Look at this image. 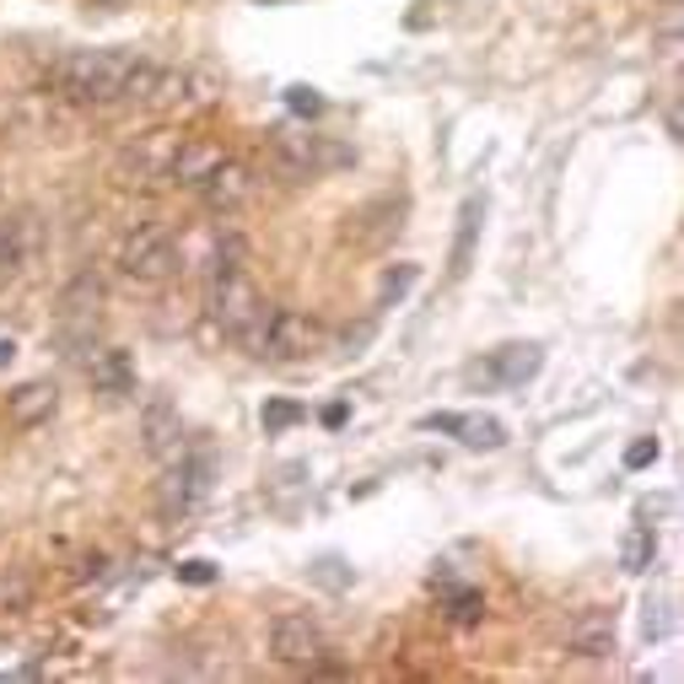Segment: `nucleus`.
Here are the masks:
<instances>
[{
  "mask_svg": "<svg viewBox=\"0 0 684 684\" xmlns=\"http://www.w3.org/2000/svg\"><path fill=\"white\" fill-rule=\"evenodd\" d=\"M286 103H291L296 113H319V109H324V98H319L313 87H291V92H286Z\"/></svg>",
  "mask_w": 684,
  "mask_h": 684,
  "instance_id": "393cba45",
  "label": "nucleus"
},
{
  "mask_svg": "<svg viewBox=\"0 0 684 684\" xmlns=\"http://www.w3.org/2000/svg\"><path fill=\"white\" fill-rule=\"evenodd\" d=\"M421 426H432V432H459L464 447H480V453H496L506 442V426L496 415H426Z\"/></svg>",
  "mask_w": 684,
  "mask_h": 684,
  "instance_id": "1a4fd4ad",
  "label": "nucleus"
},
{
  "mask_svg": "<svg viewBox=\"0 0 684 684\" xmlns=\"http://www.w3.org/2000/svg\"><path fill=\"white\" fill-rule=\"evenodd\" d=\"M652 555H657V534H652L647 523H631L625 540H620V566L625 572H647Z\"/></svg>",
  "mask_w": 684,
  "mask_h": 684,
  "instance_id": "a211bd4d",
  "label": "nucleus"
},
{
  "mask_svg": "<svg viewBox=\"0 0 684 684\" xmlns=\"http://www.w3.org/2000/svg\"><path fill=\"white\" fill-rule=\"evenodd\" d=\"M259 421H264V432L275 436V432H286V426H296V421H308V410H302L296 399H270Z\"/></svg>",
  "mask_w": 684,
  "mask_h": 684,
  "instance_id": "6ab92c4d",
  "label": "nucleus"
},
{
  "mask_svg": "<svg viewBox=\"0 0 684 684\" xmlns=\"http://www.w3.org/2000/svg\"><path fill=\"white\" fill-rule=\"evenodd\" d=\"M119 270H124L130 281H141V286L168 281V275L179 270V243H173V232H168V227H141V232L119 249Z\"/></svg>",
  "mask_w": 684,
  "mask_h": 684,
  "instance_id": "20e7f679",
  "label": "nucleus"
},
{
  "mask_svg": "<svg viewBox=\"0 0 684 684\" xmlns=\"http://www.w3.org/2000/svg\"><path fill=\"white\" fill-rule=\"evenodd\" d=\"M179 576L183 582H194V587H205V582H217V566H211V561H183Z\"/></svg>",
  "mask_w": 684,
  "mask_h": 684,
  "instance_id": "a878e982",
  "label": "nucleus"
},
{
  "mask_svg": "<svg viewBox=\"0 0 684 684\" xmlns=\"http://www.w3.org/2000/svg\"><path fill=\"white\" fill-rule=\"evenodd\" d=\"M270 652H275L281 663L313 668V663L329 652L324 625H319V620H308V614H281V620L270 625Z\"/></svg>",
  "mask_w": 684,
  "mask_h": 684,
  "instance_id": "423d86ee",
  "label": "nucleus"
},
{
  "mask_svg": "<svg viewBox=\"0 0 684 684\" xmlns=\"http://www.w3.org/2000/svg\"><path fill=\"white\" fill-rule=\"evenodd\" d=\"M410 286H415V264H399V270H389V275H383V286H378V302L389 308V302H399V296H404Z\"/></svg>",
  "mask_w": 684,
  "mask_h": 684,
  "instance_id": "412c9836",
  "label": "nucleus"
},
{
  "mask_svg": "<svg viewBox=\"0 0 684 684\" xmlns=\"http://www.w3.org/2000/svg\"><path fill=\"white\" fill-rule=\"evenodd\" d=\"M98 308H103V281L87 270V275H76L71 286H66V296H60V319H66V324H87V329H92Z\"/></svg>",
  "mask_w": 684,
  "mask_h": 684,
  "instance_id": "4468645a",
  "label": "nucleus"
},
{
  "mask_svg": "<svg viewBox=\"0 0 684 684\" xmlns=\"http://www.w3.org/2000/svg\"><path fill=\"white\" fill-rule=\"evenodd\" d=\"M92 383L103 394H135V356L130 351H98L92 356Z\"/></svg>",
  "mask_w": 684,
  "mask_h": 684,
  "instance_id": "2eb2a0df",
  "label": "nucleus"
},
{
  "mask_svg": "<svg viewBox=\"0 0 684 684\" xmlns=\"http://www.w3.org/2000/svg\"><path fill=\"white\" fill-rule=\"evenodd\" d=\"M324 426H345V404H329V410H324Z\"/></svg>",
  "mask_w": 684,
  "mask_h": 684,
  "instance_id": "bb28decb",
  "label": "nucleus"
},
{
  "mask_svg": "<svg viewBox=\"0 0 684 684\" xmlns=\"http://www.w3.org/2000/svg\"><path fill=\"white\" fill-rule=\"evenodd\" d=\"M566 647H572L576 657H610L614 652V614L610 610H587L572 631H566Z\"/></svg>",
  "mask_w": 684,
  "mask_h": 684,
  "instance_id": "9b49d317",
  "label": "nucleus"
},
{
  "mask_svg": "<svg viewBox=\"0 0 684 684\" xmlns=\"http://www.w3.org/2000/svg\"><path fill=\"white\" fill-rule=\"evenodd\" d=\"M324 351V324L308 319V313H291V308H270V324H264V345L259 356L296 366V361H313Z\"/></svg>",
  "mask_w": 684,
  "mask_h": 684,
  "instance_id": "7ed1b4c3",
  "label": "nucleus"
},
{
  "mask_svg": "<svg viewBox=\"0 0 684 684\" xmlns=\"http://www.w3.org/2000/svg\"><path fill=\"white\" fill-rule=\"evenodd\" d=\"M480 614H485V598H480L474 587H464V593H453V620H459V625H474Z\"/></svg>",
  "mask_w": 684,
  "mask_h": 684,
  "instance_id": "5701e85b",
  "label": "nucleus"
},
{
  "mask_svg": "<svg viewBox=\"0 0 684 684\" xmlns=\"http://www.w3.org/2000/svg\"><path fill=\"white\" fill-rule=\"evenodd\" d=\"M11 356H17V345H11V340H0V366H6Z\"/></svg>",
  "mask_w": 684,
  "mask_h": 684,
  "instance_id": "cd10ccee",
  "label": "nucleus"
},
{
  "mask_svg": "<svg viewBox=\"0 0 684 684\" xmlns=\"http://www.w3.org/2000/svg\"><path fill=\"white\" fill-rule=\"evenodd\" d=\"M221 162V145H211V141H179L173 145V157H168V179L173 183H183V189H200V183L217 173Z\"/></svg>",
  "mask_w": 684,
  "mask_h": 684,
  "instance_id": "6e6552de",
  "label": "nucleus"
},
{
  "mask_svg": "<svg viewBox=\"0 0 684 684\" xmlns=\"http://www.w3.org/2000/svg\"><path fill=\"white\" fill-rule=\"evenodd\" d=\"M480 217H485V205L480 200H464V211H459V238H453V275H469V259H474V238H480Z\"/></svg>",
  "mask_w": 684,
  "mask_h": 684,
  "instance_id": "f3484780",
  "label": "nucleus"
},
{
  "mask_svg": "<svg viewBox=\"0 0 684 684\" xmlns=\"http://www.w3.org/2000/svg\"><path fill=\"white\" fill-rule=\"evenodd\" d=\"M647 464H657V442H652V436H636V442L625 447V469H647Z\"/></svg>",
  "mask_w": 684,
  "mask_h": 684,
  "instance_id": "b1692460",
  "label": "nucleus"
},
{
  "mask_svg": "<svg viewBox=\"0 0 684 684\" xmlns=\"http://www.w3.org/2000/svg\"><path fill=\"white\" fill-rule=\"evenodd\" d=\"M141 447L157 464H173L183 453V421H179V404L168 394H151L141 404Z\"/></svg>",
  "mask_w": 684,
  "mask_h": 684,
  "instance_id": "0eeeda50",
  "label": "nucleus"
},
{
  "mask_svg": "<svg viewBox=\"0 0 684 684\" xmlns=\"http://www.w3.org/2000/svg\"><path fill=\"white\" fill-rule=\"evenodd\" d=\"M540 366H544L540 345H502L496 351V378H502L506 389H523L529 378H540Z\"/></svg>",
  "mask_w": 684,
  "mask_h": 684,
  "instance_id": "dca6fc26",
  "label": "nucleus"
},
{
  "mask_svg": "<svg viewBox=\"0 0 684 684\" xmlns=\"http://www.w3.org/2000/svg\"><path fill=\"white\" fill-rule=\"evenodd\" d=\"M200 496H205V464H183L179 459V469H168V480H162V512L183 517Z\"/></svg>",
  "mask_w": 684,
  "mask_h": 684,
  "instance_id": "f8f14e48",
  "label": "nucleus"
},
{
  "mask_svg": "<svg viewBox=\"0 0 684 684\" xmlns=\"http://www.w3.org/2000/svg\"><path fill=\"white\" fill-rule=\"evenodd\" d=\"M275 162L286 168V179H319L329 168H345L351 151L329 145L324 135H275Z\"/></svg>",
  "mask_w": 684,
  "mask_h": 684,
  "instance_id": "39448f33",
  "label": "nucleus"
},
{
  "mask_svg": "<svg viewBox=\"0 0 684 684\" xmlns=\"http://www.w3.org/2000/svg\"><path fill=\"white\" fill-rule=\"evenodd\" d=\"M249 189H253V179L243 173V168H232V162H221L217 173L200 183V194H205L211 211H238V205L249 200Z\"/></svg>",
  "mask_w": 684,
  "mask_h": 684,
  "instance_id": "ddd939ff",
  "label": "nucleus"
},
{
  "mask_svg": "<svg viewBox=\"0 0 684 684\" xmlns=\"http://www.w3.org/2000/svg\"><path fill=\"white\" fill-rule=\"evenodd\" d=\"M211 313L227 340H238L243 351L259 356L264 345V324H270V302L253 291V281L243 275V243L227 238L217 249V275H211Z\"/></svg>",
  "mask_w": 684,
  "mask_h": 684,
  "instance_id": "f257e3e1",
  "label": "nucleus"
},
{
  "mask_svg": "<svg viewBox=\"0 0 684 684\" xmlns=\"http://www.w3.org/2000/svg\"><path fill=\"white\" fill-rule=\"evenodd\" d=\"M22 264V238H17V221H0V270H17Z\"/></svg>",
  "mask_w": 684,
  "mask_h": 684,
  "instance_id": "4be33fe9",
  "label": "nucleus"
},
{
  "mask_svg": "<svg viewBox=\"0 0 684 684\" xmlns=\"http://www.w3.org/2000/svg\"><path fill=\"white\" fill-rule=\"evenodd\" d=\"M135 71V54L124 49H76L54 66V87L71 103H119Z\"/></svg>",
  "mask_w": 684,
  "mask_h": 684,
  "instance_id": "f03ea898",
  "label": "nucleus"
},
{
  "mask_svg": "<svg viewBox=\"0 0 684 684\" xmlns=\"http://www.w3.org/2000/svg\"><path fill=\"white\" fill-rule=\"evenodd\" d=\"M668 631H674V614H668V604H663V598H657V604H642V636H647V642H663V636H668Z\"/></svg>",
  "mask_w": 684,
  "mask_h": 684,
  "instance_id": "aec40b11",
  "label": "nucleus"
},
{
  "mask_svg": "<svg viewBox=\"0 0 684 684\" xmlns=\"http://www.w3.org/2000/svg\"><path fill=\"white\" fill-rule=\"evenodd\" d=\"M54 404H60V389L38 378V383H22L17 394H6V421L22 426V432H33V426H43L54 415Z\"/></svg>",
  "mask_w": 684,
  "mask_h": 684,
  "instance_id": "9d476101",
  "label": "nucleus"
}]
</instances>
